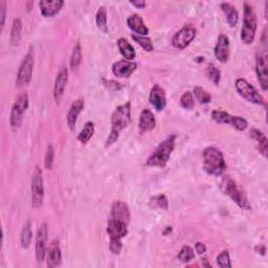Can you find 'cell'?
<instances>
[{
	"instance_id": "6da1fadb",
	"label": "cell",
	"mask_w": 268,
	"mask_h": 268,
	"mask_svg": "<svg viewBox=\"0 0 268 268\" xmlns=\"http://www.w3.org/2000/svg\"><path fill=\"white\" fill-rule=\"evenodd\" d=\"M131 121V104L127 102L123 105H119L115 108L111 116V131L106 140L105 147L113 145L125 128H127Z\"/></svg>"
},
{
	"instance_id": "7a4b0ae2",
	"label": "cell",
	"mask_w": 268,
	"mask_h": 268,
	"mask_svg": "<svg viewBox=\"0 0 268 268\" xmlns=\"http://www.w3.org/2000/svg\"><path fill=\"white\" fill-rule=\"evenodd\" d=\"M203 170L212 176H221L226 170V162L223 153L214 146L203 150Z\"/></svg>"
},
{
	"instance_id": "3957f363",
	"label": "cell",
	"mask_w": 268,
	"mask_h": 268,
	"mask_svg": "<svg viewBox=\"0 0 268 268\" xmlns=\"http://www.w3.org/2000/svg\"><path fill=\"white\" fill-rule=\"evenodd\" d=\"M175 135L169 136L164 140H162L154 150V152L149 156L147 159L148 167H158V168H164L167 162L169 161L171 154L175 147Z\"/></svg>"
},
{
	"instance_id": "277c9868",
	"label": "cell",
	"mask_w": 268,
	"mask_h": 268,
	"mask_svg": "<svg viewBox=\"0 0 268 268\" xmlns=\"http://www.w3.org/2000/svg\"><path fill=\"white\" fill-rule=\"evenodd\" d=\"M220 188L222 192L242 210L250 211L251 204L249 202L248 196L243 189L230 176H224L220 182Z\"/></svg>"
},
{
	"instance_id": "5b68a950",
	"label": "cell",
	"mask_w": 268,
	"mask_h": 268,
	"mask_svg": "<svg viewBox=\"0 0 268 268\" xmlns=\"http://www.w3.org/2000/svg\"><path fill=\"white\" fill-rule=\"evenodd\" d=\"M243 27L241 30V40L244 44H252L255 41L258 19L253 6L249 3L243 5Z\"/></svg>"
},
{
	"instance_id": "8992f818",
	"label": "cell",
	"mask_w": 268,
	"mask_h": 268,
	"mask_svg": "<svg viewBox=\"0 0 268 268\" xmlns=\"http://www.w3.org/2000/svg\"><path fill=\"white\" fill-rule=\"evenodd\" d=\"M30 104L29 94L27 92H23L19 94L12 106L11 115H10V125L14 132L18 131L23 123L24 113L28 110Z\"/></svg>"
},
{
	"instance_id": "52a82bcc",
	"label": "cell",
	"mask_w": 268,
	"mask_h": 268,
	"mask_svg": "<svg viewBox=\"0 0 268 268\" xmlns=\"http://www.w3.org/2000/svg\"><path fill=\"white\" fill-rule=\"evenodd\" d=\"M237 92L243 97V99L246 100L250 103L264 106V108L267 107L266 101L264 97L260 94V92L256 89L255 86H253L249 81L243 78H238L235 83Z\"/></svg>"
},
{
	"instance_id": "ba28073f",
	"label": "cell",
	"mask_w": 268,
	"mask_h": 268,
	"mask_svg": "<svg viewBox=\"0 0 268 268\" xmlns=\"http://www.w3.org/2000/svg\"><path fill=\"white\" fill-rule=\"evenodd\" d=\"M44 200V181L43 173L39 166L35 168L32 177V205L34 209H40Z\"/></svg>"
},
{
	"instance_id": "9c48e42d",
	"label": "cell",
	"mask_w": 268,
	"mask_h": 268,
	"mask_svg": "<svg viewBox=\"0 0 268 268\" xmlns=\"http://www.w3.org/2000/svg\"><path fill=\"white\" fill-rule=\"evenodd\" d=\"M212 118L218 124L231 125L238 131H244L249 126V121L244 117L231 115L229 112L222 110H214L212 112Z\"/></svg>"
},
{
	"instance_id": "30bf717a",
	"label": "cell",
	"mask_w": 268,
	"mask_h": 268,
	"mask_svg": "<svg viewBox=\"0 0 268 268\" xmlns=\"http://www.w3.org/2000/svg\"><path fill=\"white\" fill-rule=\"evenodd\" d=\"M33 70H34V56L32 51H30L20 64L17 74L16 85L19 87L28 85L32 81Z\"/></svg>"
},
{
	"instance_id": "8fae6325",
	"label": "cell",
	"mask_w": 268,
	"mask_h": 268,
	"mask_svg": "<svg viewBox=\"0 0 268 268\" xmlns=\"http://www.w3.org/2000/svg\"><path fill=\"white\" fill-rule=\"evenodd\" d=\"M197 31L191 26L182 27L172 38V45L177 50H184L195 39Z\"/></svg>"
},
{
	"instance_id": "7c38bea8",
	"label": "cell",
	"mask_w": 268,
	"mask_h": 268,
	"mask_svg": "<svg viewBox=\"0 0 268 268\" xmlns=\"http://www.w3.org/2000/svg\"><path fill=\"white\" fill-rule=\"evenodd\" d=\"M48 228L46 223H42L37 232L36 236V258L39 263L43 262L47 253L46 243H47Z\"/></svg>"
},
{
	"instance_id": "4fadbf2b",
	"label": "cell",
	"mask_w": 268,
	"mask_h": 268,
	"mask_svg": "<svg viewBox=\"0 0 268 268\" xmlns=\"http://www.w3.org/2000/svg\"><path fill=\"white\" fill-rule=\"evenodd\" d=\"M215 57L221 63H226L230 58V39L226 35L220 34L215 46Z\"/></svg>"
},
{
	"instance_id": "5bb4252c",
	"label": "cell",
	"mask_w": 268,
	"mask_h": 268,
	"mask_svg": "<svg viewBox=\"0 0 268 268\" xmlns=\"http://www.w3.org/2000/svg\"><path fill=\"white\" fill-rule=\"evenodd\" d=\"M256 72L262 89L268 88V72H267V56L258 53L256 56Z\"/></svg>"
},
{
	"instance_id": "9a60e30c",
	"label": "cell",
	"mask_w": 268,
	"mask_h": 268,
	"mask_svg": "<svg viewBox=\"0 0 268 268\" xmlns=\"http://www.w3.org/2000/svg\"><path fill=\"white\" fill-rule=\"evenodd\" d=\"M127 223L124 221L117 220V219L110 218L108 219V223H107V234L110 239H123L127 233Z\"/></svg>"
},
{
	"instance_id": "2e32d148",
	"label": "cell",
	"mask_w": 268,
	"mask_h": 268,
	"mask_svg": "<svg viewBox=\"0 0 268 268\" xmlns=\"http://www.w3.org/2000/svg\"><path fill=\"white\" fill-rule=\"evenodd\" d=\"M137 64L128 60H120L112 65L113 75L118 78H128L136 70Z\"/></svg>"
},
{
	"instance_id": "e0dca14e",
	"label": "cell",
	"mask_w": 268,
	"mask_h": 268,
	"mask_svg": "<svg viewBox=\"0 0 268 268\" xmlns=\"http://www.w3.org/2000/svg\"><path fill=\"white\" fill-rule=\"evenodd\" d=\"M67 82H68V69L65 66H62L58 72L55 81V86H54V97L57 104H59L62 99Z\"/></svg>"
},
{
	"instance_id": "ac0fdd59",
	"label": "cell",
	"mask_w": 268,
	"mask_h": 268,
	"mask_svg": "<svg viewBox=\"0 0 268 268\" xmlns=\"http://www.w3.org/2000/svg\"><path fill=\"white\" fill-rule=\"evenodd\" d=\"M149 102L157 111H161L166 108L167 96H166V92H164L163 88L160 85L155 84L151 88L150 95H149Z\"/></svg>"
},
{
	"instance_id": "d6986e66",
	"label": "cell",
	"mask_w": 268,
	"mask_h": 268,
	"mask_svg": "<svg viewBox=\"0 0 268 268\" xmlns=\"http://www.w3.org/2000/svg\"><path fill=\"white\" fill-rule=\"evenodd\" d=\"M156 126V118L154 113L149 109H143L140 112L138 119V131L140 134L153 130Z\"/></svg>"
},
{
	"instance_id": "ffe728a7",
	"label": "cell",
	"mask_w": 268,
	"mask_h": 268,
	"mask_svg": "<svg viewBox=\"0 0 268 268\" xmlns=\"http://www.w3.org/2000/svg\"><path fill=\"white\" fill-rule=\"evenodd\" d=\"M110 218L117 219V220L124 221L127 224L130 221V210L129 207L121 200L114 201L111 205V212H110Z\"/></svg>"
},
{
	"instance_id": "44dd1931",
	"label": "cell",
	"mask_w": 268,
	"mask_h": 268,
	"mask_svg": "<svg viewBox=\"0 0 268 268\" xmlns=\"http://www.w3.org/2000/svg\"><path fill=\"white\" fill-rule=\"evenodd\" d=\"M64 5L63 0H42L39 3L40 12L44 17H54L62 9Z\"/></svg>"
},
{
	"instance_id": "7402d4cb",
	"label": "cell",
	"mask_w": 268,
	"mask_h": 268,
	"mask_svg": "<svg viewBox=\"0 0 268 268\" xmlns=\"http://www.w3.org/2000/svg\"><path fill=\"white\" fill-rule=\"evenodd\" d=\"M84 106H85L84 99H78L77 101H75L74 103L71 104V106L68 110V113L66 115L67 125H68L70 130H74V128L77 124L78 117H79L80 113L82 112V110L84 109Z\"/></svg>"
},
{
	"instance_id": "603a6c76",
	"label": "cell",
	"mask_w": 268,
	"mask_h": 268,
	"mask_svg": "<svg viewBox=\"0 0 268 268\" xmlns=\"http://www.w3.org/2000/svg\"><path fill=\"white\" fill-rule=\"evenodd\" d=\"M127 26L136 35L147 36L149 34V29L146 26L143 19L138 14H132L127 19Z\"/></svg>"
},
{
	"instance_id": "cb8c5ba5",
	"label": "cell",
	"mask_w": 268,
	"mask_h": 268,
	"mask_svg": "<svg viewBox=\"0 0 268 268\" xmlns=\"http://www.w3.org/2000/svg\"><path fill=\"white\" fill-rule=\"evenodd\" d=\"M47 266L54 268L57 267L61 264L62 262V253H61V249H60V244L58 240H54L50 248H48L47 251Z\"/></svg>"
},
{
	"instance_id": "d4e9b609",
	"label": "cell",
	"mask_w": 268,
	"mask_h": 268,
	"mask_svg": "<svg viewBox=\"0 0 268 268\" xmlns=\"http://www.w3.org/2000/svg\"><path fill=\"white\" fill-rule=\"evenodd\" d=\"M220 9L222 10L228 23L230 24L231 28H234L237 26L238 20H239V13L235 6H233L231 3H222L220 5Z\"/></svg>"
},
{
	"instance_id": "484cf974",
	"label": "cell",
	"mask_w": 268,
	"mask_h": 268,
	"mask_svg": "<svg viewBox=\"0 0 268 268\" xmlns=\"http://www.w3.org/2000/svg\"><path fill=\"white\" fill-rule=\"evenodd\" d=\"M117 46L119 53L126 60L132 61L135 58L136 54L134 51V47L130 44V42L126 38H119L117 40Z\"/></svg>"
},
{
	"instance_id": "4316f807",
	"label": "cell",
	"mask_w": 268,
	"mask_h": 268,
	"mask_svg": "<svg viewBox=\"0 0 268 268\" xmlns=\"http://www.w3.org/2000/svg\"><path fill=\"white\" fill-rule=\"evenodd\" d=\"M33 240V232H32V223L30 220H28L26 223H24L21 235H20V243H21V248L24 250H28L31 245Z\"/></svg>"
},
{
	"instance_id": "83f0119b",
	"label": "cell",
	"mask_w": 268,
	"mask_h": 268,
	"mask_svg": "<svg viewBox=\"0 0 268 268\" xmlns=\"http://www.w3.org/2000/svg\"><path fill=\"white\" fill-rule=\"evenodd\" d=\"M251 136L258 142L260 152L264 155V157H266L267 156V149H268V140H267L266 135L258 129H253L251 131Z\"/></svg>"
},
{
	"instance_id": "f1b7e54d",
	"label": "cell",
	"mask_w": 268,
	"mask_h": 268,
	"mask_svg": "<svg viewBox=\"0 0 268 268\" xmlns=\"http://www.w3.org/2000/svg\"><path fill=\"white\" fill-rule=\"evenodd\" d=\"M95 24L97 29L103 33H108V24H107V10L105 7H100L95 15Z\"/></svg>"
},
{
	"instance_id": "f546056e",
	"label": "cell",
	"mask_w": 268,
	"mask_h": 268,
	"mask_svg": "<svg viewBox=\"0 0 268 268\" xmlns=\"http://www.w3.org/2000/svg\"><path fill=\"white\" fill-rule=\"evenodd\" d=\"M21 32H22V21L20 18H15L12 24L11 30V43L16 46L20 43L21 40Z\"/></svg>"
},
{
	"instance_id": "4dcf8cb0",
	"label": "cell",
	"mask_w": 268,
	"mask_h": 268,
	"mask_svg": "<svg viewBox=\"0 0 268 268\" xmlns=\"http://www.w3.org/2000/svg\"><path fill=\"white\" fill-rule=\"evenodd\" d=\"M81 62H82V47L81 44L78 42L75 45L74 50H72L70 60H69V66L72 70H75L80 66Z\"/></svg>"
},
{
	"instance_id": "1f68e13d",
	"label": "cell",
	"mask_w": 268,
	"mask_h": 268,
	"mask_svg": "<svg viewBox=\"0 0 268 268\" xmlns=\"http://www.w3.org/2000/svg\"><path fill=\"white\" fill-rule=\"evenodd\" d=\"M94 134V124L92 121H87V123L84 125V128L81 130V132L78 134V140L82 143H87L92 135Z\"/></svg>"
},
{
	"instance_id": "d6a6232c",
	"label": "cell",
	"mask_w": 268,
	"mask_h": 268,
	"mask_svg": "<svg viewBox=\"0 0 268 268\" xmlns=\"http://www.w3.org/2000/svg\"><path fill=\"white\" fill-rule=\"evenodd\" d=\"M131 38L140 46L146 52H152L154 50L151 39L147 36H139L136 34H131Z\"/></svg>"
},
{
	"instance_id": "836d02e7",
	"label": "cell",
	"mask_w": 268,
	"mask_h": 268,
	"mask_svg": "<svg viewBox=\"0 0 268 268\" xmlns=\"http://www.w3.org/2000/svg\"><path fill=\"white\" fill-rule=\"evenodd\" d=\"M205 74L207 77L210 81H212L215 85H218L220 83V79H221V71L219 68H217L213 63H210L207 67L205 70Z\"/></svg>"
},
{
	"instance_id": "e575fe53",
	"label": "cell",
	"mask_w": 268,
	"mask_h": 268,
	"mask_svg": "<svg viewBox=\"0 0 268 268\" xmlns=\"http://www.w3.org/2000/svg\"><path fill=\"white\" fill-rule=\"evenodd\" d=\"M193 94L199 101L200 104H209L212 101V95L202 87L196 86L194 88Z\"/></svg>"
},
{
	"instance_id": "d590c367",
	"label": "cell",
	"mask_w": 268,
	"mask_h": 268,
	"mask_svg": "<svg viewBox=\"0 0 268 268\" xmlns=\"http://www.w3.org/2000/svg\"><path fill=\"white\" fill-rule=\"evenodd\" d=\"M150 205L154 209H161V210H168L169 202L168 198L164 196L163 194L157 195L150 199Z\"/></svg>"
},
{
	"instance_id": "8d00e7d4",
	"label": "cell",
	"mask_w": 268,
	"mask_h": 268,
	"mask_svg": "<svg viewBox=\"0 0 268 268\" xmlns=\"http://www.w3.org/2000/svg\"><path fill=\"white\" fill-rule=\"evenodd\" d=\"M180 105L182 108L191 110L195 106L194 94L191 91H185L180 97Z\"/></svg>"
},
{
	"instance_id": "74e56055",
	"label": "cell",
	"mask_w": 268,
	"mask_h": 268,
	"mask_svg": "<svg viewBox=\"0 0 268 268\" xmlns=\"http://www.w3.org/2000/svg\"><path fill=\"white\" fill-rule=\"evenodd\" d=\"M195 257V254H194V251L191 246L189 245H184L181 248L179 254H178V260L183 262V263H188L190 261H192Z\"/></svg>"
},
{
	"instance_id": "f35d334b",
	"label": "cell",
	"mask_w": 268,
	"mask_h": 268,
	"mask_svg": "<svg viewBox=\"0 0 268 268\" xmlns=\"http://www.w3.org/2000/svg\"><path fill=\"white\" fill-rule=\"evenodd\" d=\"M54 160H55V149L53 145L47 146V150L45 154V159H44V167L46 170H51L54 166Z\"/></svg>"
},
{
	"instance_id": "ab89813d",
	"label": "cell",
	"mask_w": 268,
	"mask_h": 268,
	"mask_svg": "<svg viewBox=\"0 0 268 268\" xmlns=\"http://www.w3.org/2000/svg\"><path fill=\"white\" fill-rule=\"evenodd\" d=\"M217 265L221 268H230L232 267L230 253L228 251H223L220 255L217 257Z\"/></svg>"
},
{
	"instance_id": "60d3db41",
	"label": "cell",
	"mask_w": 268,
	"mask_h": 268,
	"mask_svg": "<svg viewBox=\"0 0 268 268\" xmlns=\"http://www.w3.org/2000/svg\"><path fill=\"white\" fill-rule=\"evenodd\" d=\"M123 249V243H121V239H110L109 241V250L114 255H119Z\"/></svg>"
},
{
	"instance_id": "b9f144b4",
	"label": "cell",
	"mask_w": 268,
	"mask_h": 268,
	"mask_svg": "<svg viewBox=\"0 0 268 268\" xmlns=\"http://www.w3.org/2000/svg\"><path fill=\"white\" fill-rule=\"evenodd\" d=\"M0 13H2V32L4 31L5 28V22H6V16H7V3L5 0H3L2 3H0Z\"/></svg>"
},
{
	"instance_id": "7bdbcfd3",
	"label": "cell",
	"mask_w": 268,
	"mask_h": 268,
	"mask_svg": "<svg viewBox=\"0 0 268 268\" xmlns=\"http://www.w3.org/2000/svg\"><path fill=\"white\" fill-rule=\"evenodd\" d=\"M195 252H197V254L202 255L207 252V246L201 242H196L195 243Z\"/></svg>"
},
{
	"instance_id": "ee69618b",
	"label": "cell",
	"mask_w": 268,
	"mask_h": 268,
	"mask_svg": "<svg viewBox=\"0 0 268 268\" xmlns=\"http://www.w3.org/2000/svg\"><path fill=\"white\" fill-rule=\"evenodd\" d=\"M130 4L135 7L136 9H145L146 8V2L143 0H134V2H130Z\"/></svg>"
},
{
	"instance_id": "f6af8a7d",
	"label": "cell",
	"mask_w": 268,
	"mask_h": 268,
	"mask_svg": "<svg viewBox=\"0 0 268 268\" xmlns=\"http://www.w3.org/2000/svg\"><path fill=\"white\" fill-rule=\"evenodd\" d=\"M256 252L264 256V255H265V252H266V249H265L264 245H258V246L256 248Z\"/></svg>"
},
{
	"instance_id": "bcb514c9",
	"label": "cell",
	"mask_w": 268,
	"mask_h": 268,
	"mask_svg": "<svg viewBox=\"0 0 268 268\" xmlns=\"http://www.w3.org/2000/svg\"><path fill=\"white\" fill-rule=\"evenodd\" d=\"M202 263H203V266L204 267H212V265L210 263H208V259H202Z\"/></svg>"
}]
</instances>
